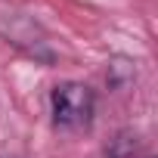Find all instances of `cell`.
Returning a JSON list of instances; mask_svg holds the SVG:
<instances>
[{"instance_id":"obj_2","label":"cell","mask_w":158,"mask_h":158,"mask_svg":"<svg viewBox=\"0 0 158 158\" xmlns=\"http://www.w3.org/2000/svg\"><path fill=\"white\" fill-rule=\"evenodd\" d=\"M0 34L6 37V44H16V47H22L28 56L53 59V53L47 50V40L40 37V28H37L31 19H25V16L3 19V22H0Z\"/></svg>"},{"instance_id":"obj_1","label":"cell","mask_w":158,"mask_h":158,"mask_svg":"<svg viewBox=\"0 0 158 158\" xmlns=\"http://www.w3.org/2000/svg\"><path fill=\"white\" fill-rule=\"evenodd\" d=\"M50 115L53 127L59 130H84L93 124L96 115V93L81 81H62L50 93Z\"/></svg>"},{"instance_id":"obj_4","label":"cell","mask_w":158,"mask_h":158,"mask_svg":"<svg viewBox=\"0 0 158 158\" xmlns=\"http://www.w3.org/2000/svg\"><path fill=\"white\" fill-rule=\"evenodd\" d=\"M106 77H109V87H127L136 77V68H133V62L127 56H115L109 62V74Z\"/></svg>"},{"instance_id":"obj_3","label":"cell","mask_w":158,"mask_h":158,"mask_svg":"<svg viewBox=\"0 0 158 158\" xmlns=\"http://www.w3.org/2000/svg\"><path fill=\"white\" fill-rule=\"evenodd\" d=\"M139 152H143L139 133H133V130H118V133L106 143L102 158H139Z\"/></svg>"}]
</instances>
